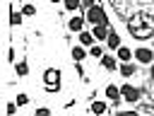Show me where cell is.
I'll list each match as a JSON object with an SVG mask.
<instances>
[{
  "mask_svg": "<svg viewBox=\"0 0 154 116\" xmlns=\"http://www.w3.org/2000/svg\"><path fill=\"white\" fill-rule=\"evenodd\" d=\"M82 14H84V22H89V24H106V27H111V24H108V14H106V10L101 7V2H94V5L87 7Z\"/></svg>",
  "mask_w": 154,
  "mask_h": 116,
  "instance_id": "cell-1",
  "label": "cell"
},
{
  "mask_svg": "<svg viewBox=\"0 0 154 116\" xmlns=\"http://www.w3.org/2000/svg\"><path fill=\"white\" fill-rule=\"evenodd\" d=\"M60 77H63V72L58 68H46L43 70V89L48 94H58L60 92Z\"/></svg>",
  "mask_w": 154,
  "mask_h": 116,
  "instance_id": "cell-2",
  "label": "cell"
},
{
  "mask_svg": "<svg viewBox=\"0 0 154 116\" xmlns=\"http://www.w3.org/2000/svg\"><path fill=\"white\" fill-rule=\"evenodd\" d=\"M118 92H120V99H123V102H128V104H137V102L142 99V89H140V87H135V85H130V82L118 85Z\"/></svg>",
  "mask_w": 154,
  "mask_h": 116,
  "instance_id": "cell-3",
  "label": "cell"
},
{
  "mask_svg": "<svg viewBox=\"0 0 154 116\" xmlns=\"http://www.w3.org/2000/svg\"><path fill=\"white\" fill-rule=\"evenodd\" d=\"M132 58H135L140 65H149V63H154V48H149V46H137V48L132 51Z\"/></svg>",
  "mask_w": 154,
  "mask_h": 116,
  "instance_id": "cell-4",
  "label": "cell"
},
{
  "mask_svg": "<svg viewBox=\"0 0 154 116\" xmlns=\"http://www.w3.org/2000/svg\"><path fill=\"white\" fill-rule=\"evenodd\" d=\"M118 75L120 77H132V75H137V65L132 63V60H125V63H118Z\"/></svg>",
  "mask_w": 154,
  "mask_h": 116,
  "instance_id": "cell-5",
  "label": "cell"
},
{
  "mask_svg": "<svg viewBox=\"0 0 154 116\" xmlns=\"http://www.w3.org/2000/svg\"><path fill=\"white\" fill-rule=\"evenodd\" d=\"M84 24H87V22H84V14H79V12L67 19V29H70V31H82Z\"/></svg>",
  "mask_w": 154,
  "mask_h": 116,
  "instance_id": "cell-6",
  "label": "cell"
},
{
  "mask_svg": "<svg viewBox=\"0 0 154 116\" xmlns=\"http://www.w3.org/2000/svg\"><path fill=\"white\" fill-rule=\"evenodd\" d=\"M108 29H111V27H106V24H91V36H94V41H106Z\"/></svg>",
  "mask_w": 154,
  "mask_h": 116,
  "instance_id": "cell-7",
  "label": "cell"
},
{
  "mask_svg": "<svg viewBox=\"0 0 154 116\" xmlns=\"http://www.w3.org/2000/svg\"><path fill=\"white\" fill-rule=\"evenodd\" d=\"M89 114H108V104L103 102V99H91V104H89Z\"/></svg>",
  "mask_w": 154,
  "mask_h": 116,
  "instance_id": "cell-8",
  "label": "cell"
},
{
  "mask_svg": "<svg viewBox=\"0 0 154 116\" xmlns=\"http://www.w3.org/2000/svg\"><path fill=\"white\" fill-rule=\"evenodd\" d=\"M106 46H108L111 51H116V48L120 46V34H118L116 29H108V34H106Z\"/></svg>",
  "mask_w": 154,
  "mask_h": 116,
  "instance_id": "cell-9",
  "label": "cell"
},
{
  "mask_svg": "<svg viewBox=\"0 0 154 116\" xmlns=\"http://www.w3.org/2000/svg\"><path fill=\"white\" fill-rule=\"evenodd\" d=\"M116 60L118 63H125V60H132V48H128V46H118L116 48Z\"/></svg>",
  "mask_w": 154,
  "mask_h": 116,
  "instance_id": "cell-10",
  "label": "cell"
},
{
  "mask_svg": "<svg viewBox=\"0 0 154 116\" xmlns=\"http://www.w3.org/2000/svg\"><path fill=\"white\" fill-rule=\"evenodd\" d=\"M99 60H101V68H103V70H108V72H116V68H118V60H116L113 56H101Z\"/></svg>",
  "mask_w": 154,
  "mask_h": 116,
  "instance_id": "cell-11",
  "label": "cell"
},
{
  "mask_svg": "<svg viewBox=\"0 0 154 116\" xmlns=\"http://www.w3.org/2000/svg\"><path fill=\"white\" fill-rule=\"evenodd\" d=\"M77 36H79V46H84V48H89V46L94 44V36H91V31H87V29L77 31Z\"/></svg>",
  "mask_w": 154,
  "mask_h": 116,
  "instance_id": "cell-12",
  "label": "cell"
},
{
  "mask_svg": "<svg viewBox=\"0 0 154 116\" xmlns=\"http://www.w3.org/2000/svg\"><path fill=\"white\" fill-rule=\"evenodd\" d=\"M14 72H17V77H26V75H29V63H26L24 58H22L19 63L14 60Z\"/></svg>",
  "mask_w": 154,
  "mask_h": 116,
  "instance_id": "cell-13",
  "label": "cell"
},
{
  "mask_svg": "<svg viewBox=\"0 0 154 116\" xmlns=\"http://www.w3.org/2000/svg\"><path fill=\"white\" fill-rule=\"evenodd\" d=\"M84 58H87V48L84 46H72V60H79L82 63Z\"/></svg>",
  "mask_w": 154,
  "mask_h": 116,
  "instance_id": "cell-14",
  "label": "cell"
},
{
  "mask_svg": "<svg viewBox=\"0 0 154 116\" xmlns=\"http://www.w3.org/2000/svg\"><path fill=\"white\" fill-rule=\"evenodd\" d=\"M10 24L12 27H19L22 24V12H17L14 7H10Z\"/></svg>",
  "mask_w": 154,
  "mask_h": 116,
  "instance_id": "cell-15",
  "label": "cell"
},
{
  "mask_svg": "<svg viewBox=\"0 0 154 116\" xmlns=\"http://www.w3.org/2000/svg\"><path fill=\"white\" fill-rule=\"evenodd\" d=\"M89 56H91V58H101V56H103V46H99V41H94V44L89 46Z\"/></svg>",
  "mask_w": 154,
  "mask_h": 116,
  "instance_id": "cell-16",
  "label": "cell"
},
{
  "mask_svg": "<svg viewBox=\"0 0 154 116\" xmlns=\"http://www.w3.org/2000/svg\"><path fill=\"white\" fill-rule=\"evenodd\" d=\"M29 102H31V97H29L26 92H19V94L14 97V104H17V109H19V106H26Z\"/></svg>",
  "mask_w": 154,
  "mask_h": 116,
  "instance_id": "cell-17",
  "label": "cell"
},
{
  "mask_svg": "<svg viewBox=\"0 0 154 116\" xmlns=\"http://www.w3.org/2000/svg\"><path fill=\"white\" fill-rule=\"evenodd\" d=\"M19 12H22V17H34V14H36V7H34L31 2H24Z\"/></svg>",
  "mask_w": 154,
  "mask_h": 116,
  "instance_id": "cell-18",
  "label": "cell"
},
{
  "mask_svg": "<svg viewBox=\"0 0 154 116\" xmlns=\"http://www.w3.org/2000/svg\"><path fill=\"white\" fill-rule=\"evenodd\" d=\"M60 2H63V7L67 12H77L79 10V0H60Z\"/></svg>",
  "mask_w": 154,
  "mask_h": 116,
  "instance_id": "cell-19",
  "label": "cell"
},
{
  "mask_svg": "<svg viewBox=\"0 0 154 116\" xmlns=\"http://www.w3.org/2000/svg\"><path fill=\"white\" fill-rule=\"evenodd\" d=\"M7 60H10V63H14V60H17V53H14V48H12V46L7 48Z\"/></svg>",
  "mask_w": 154,
  "mask_h": 116,
  "instance_id": "cell-20",
  "label": "cell"
},
{
  "mask_svg": "<svg viewBox=\"0 0 154 116\" xmlns=\"http://www.w3.org/2000/svg\"><path fill=\"white\" fill-rule=\"evenodd\" d=\"M5 114H17V104H14V102H10V104L5 106Z\"/></svg>",
  "mask_w": 154,
  "mask_h": 116,
  "instance_id": "cell-21",
  "label": "cell"
},
{
  "mask_svg": "<svg viewBox=\"0 0 154 116\" xmlns=\"http://www.w3.org/2000/svg\"><path fill=\"white\" fill-rule=\"evenodd\" d=\"M48 114H51L48 106H38V109H36V116H48Z\"/></svg>",
  "mask_w": 154,
  "mask_h": 116,
  "instance_id": "cell-22",
  "label": "cell"
},
{
  "mask_svg": "<svg viewBox=\"0 0 154 116\" xmlns=\"http://www.w3.org/2000/svg\"><path fill=\"white\" fill-rule=\"evenodd\" d=\"M149 80L154 82V63H149Z\"/></svg>",
  "mask_w": 154,
  "mask_h": 116,
  "instance_id": "cell-23",
  "label": "cell"
},
{
  "mask_svg": "<svg viewBox=\"0 0 154 116\" xmlns=\"http://www.w3.org/2000/svg\"><path fill=\"white\" fill-rule=\"evenodd\" d=\"M48 2H53V5H58V2H60V0H48Z\"/></svg>",
  "mask_w": 154,
  "mask_h": 116,
  "instance_id": "cell-24",
  "label": "cell"
},
{
  "mask_svg": "<svg viewBox=\"0 0 154 116\" xmlns=\"http://www.w3.org/2000/svg\"><path fill=\"white\" fill-rule=\"evenodd\" d=\"M152 48H154V46H152Z\"/></svg>",
  "mask_w": 154,
  "mask_h": 116,
  "instance_id": "cell-25",
  "label": "cell"
}]
</instances>
